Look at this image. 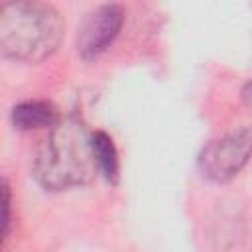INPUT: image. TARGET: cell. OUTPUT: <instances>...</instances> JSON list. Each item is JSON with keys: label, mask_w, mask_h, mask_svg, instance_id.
<instances>
[{"label": "cell", "mask_w": 252, "mask_h": 252, "mask_svg": "<svg viewBox=\"0 0 252 252\" xmlns=\"http://www.w3.org/2000/svg\"><path fill=\"white\" fill-rule=\"evenodd\" d=\"M96 171L93 132L77 116L61 118L53 124L33 158V175L45 191H67L87 185Z\"/></svg>", "instance_id": "obj_1"}, {"label": "cell", "mask_w": 252, "mask_h": 252, "mask_svg": "<svg viewBox=\"0 0 252 252\" xmlns=\"http://www.w3.org/2000/svg\"><path fill=\"white\" fill-rule=\"evenodd\" d=\"M63 32L59 12L41 0H8L0 10V51L12 61H45L57 51Z\"/></svg>", "instance_id": "obj_2"}, {"label": "cell", "mask_w": 252, "mask_h": 252, "mask_svg": "<svg viewBox=\"0 0 252 252\" xmlns=\"http://www.w3.org/2000/svg\"><path fill=\"white\" fill-rule=\"evenodd\" d=\"M252 158V128L230 130L207 146L199 154V171L213 183H228L234 179Z\"/></svg>", "instance_id": "obj_3"}, {"label": "cell", "mask_w": 252, "mask_h": 252, "mask_svg": "<svg viewBox=\"0 0 252 252\" xmlns=\"http://www.w3.org/2000/svg\"><path fill=\"white\" fill-rule=\"evenodd\" d=\"M124 24V10L118 4H102L87 14L77 32V53L91 61L116 39Z\"/></svg>", "instance_id": "obj_4"}, {"label": "cell", "mask_w": 252, "mask_h": 252, "mask_svg": "<svg viewBox=\"0 0 252 252\" xmlns=\"http://www.w3.org/2000/svg\"><path fill=\"white\" fill-rule=\"evenodd\" d=\"M10 118L18 130H35L51 128L61 120V114L49 100H24L12 108Z\"/></svg>", "instance_id": "obj_5"}, {"label": "cell", "mask_w": 252, "mask_h": 252, "mask_svg": "<svg viewBox=\"0 0 252 252\" xmlns=\"http://www.w3.org/2000/svg\"><path fill=\"white\" fill-rule=\"evenodd\" d=\"M93 148H94L98 171L104 175L106 181L116 183L120 169H118V152H116L112 138L102 130H94L93 132Z\"/></svg>", "instance_id": "obj_6"}, {"label": "cell", "mask_w": 252, "mask_h": 252, "mask_svg": "<svg viewBox=\"0 0 252 252\" xmlns=\"http://www.w3.org/2000/svg\"><path fill=\"white\" fill-rule=\"evenodd\" d=\"M10 209H12V197H10V185L6 179H2V199H0V244L4 242L8 230H10Z\"/></svg>", "instance_id": "obj_7"}, {"label": "cell", "mask_w": 252, "mask_h": 252, "mask_svg": "<svg viewBox=\"0 0 252 252\" xmlns=\"http://www.w3.org/2000/svg\"><path fill=\"white\" fill-rule=\"evenodd\" d=\"M240 96H242V102H244L248 108H252V81H248V83L242 87Z\"/></svg>", "instance_id": "obj_8"}]
</instances>
